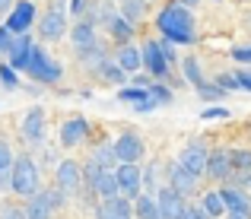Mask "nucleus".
<instances>
[{
    "label": "nucleus",
    "mask_w": 251,
    "mask_h": 219,
    "mask_svg": "<svg viewBox=\"0 0 251 219\" xmlns=\"http://www.w3.org/2000/svg\"><path fill=\"white\" fill-rule=\"evenodd\" d=\"M156 25H159V32L166 35V42H172V45H194L197 42L194 16H191V10L181 6V3L162 6L159 16H156Z\"/></svg>",
    "instance_id": "f257e3e1"
},
{
    "label": "nucleus",
    "mask_w": 251,
    "mask_h": 219,
    "mask_svg": "<svg viewBox=\"0 0 251 219\" xmlns=\"http://www.w3.org/2000/svg\"><path fill=\"white\" fill-rule=\"evenodd\" d=\"M10 191L19 197H25V200H32V197L42 191V175H38V165L32 156H19L16 162H13L10 169Z\"/></svg>",
    "instance_id": "f03ea898"
},
{
    "label": "nucleus",
    "mask_w": 251,
    "mask_h": 219,
    "mask_svg": "<svg viewBox=\"0 0 251 219\" xmlns=\"http://www.w3.org/2000/svg\"><path fill=\"white\" fill-rule=\"evenodd\" d=\"M25 73H29L35 83H57V79L64 76L61 64H57L45 48H38V45L32 48V54H29V67H25Z\"/></svg>",
    "instance_id": "7ed1b4c3"
},
{
    "label": "nucleus",
    "mask_w": 251,
    "mask_h": 219,
    "mask_svg": "<svg viewBox=\"0 0 251 219\" xmlns=\"http://www.w3.org/2000/svg\"><path fill=\"white\" fill-rule=\"evenodd\" d=\"M61 203H64L61 191H57V188H45V191H38V194L29 200V207H25V219H51L57 213Z\"/></svg>",
    "instance_id": "20e7f679"
},
{
    "label": "nucleus",
    "mask_w": 251,
    "mask_h": 219,
    "mask_svg": "<svg viewBox=\"0 0 251 219\" xmlns=\"http://www.w3.org/2000/svg\"><path fill=\"white\" fill-rule=\"evenodd\" d=\"M54 188L61 191L64 197L80 194V191H83V169H80V162H74V159H64V162L54 169Z\"/></svg>",
    "instance_id": "39448f33"
},
{
    "label": "nucleus",
    "mask_w": 251,
    "mask_h": 219,
    "mask_svg": "<svg viewBox=\"0 0 251 219\" xmlns=\"http://www.w3.org/2000/svg\"><path fill=\"white\" fill-rule=\"evenodd\" d=\"M156 203H159L162 219H188L191 207H188V200H184V194H178L169 184H162V188L156 191Z\"/></svg>",
    "instance_id": "423d86ee"
},
{
    "label": "nucleus",
    "mask_w": 251,
    "mask_h": 219,
    "mask_svg": "<svg viewBox=\"0 0 251 219\" xmlns=\"http://www.w3.org/2000/svg\"><path fill=\"white\" fill-rule=\"evenodd\" d=\"M143 152H147V143H143L140 134H134V130H124V134L115 137V156H118V162L137 165V162L143 159Z\"/></svg>",
    "instance_id": "0eeeda50"
},
{
    "label": "nucleus",
    "mask_w": 251,
    "mask_h": 219,
    "mask_svg": "<svg viewBox=\"0 0 251 219\" xmlns=\"http://www.w3.org/2000/svg\"><path fill=\"white\" fill-rule=\"evenodd\" d=\"M45 130H48V118H45V108H42V105H35V108L25 111L23 124H19V134H23L25 143L38 146V143L45 140Z\"/></svg>",
    "instance_id": "6e6552de"
},
{
    "label": "nucleus",
    "mask_w": 251,
    "mask_h": 219,
    "mask_svg": "<svg viewBox=\"0 0 251 219\" xmlns=\"http://www.w3.org/2000/svg\"><path fill=\"white\" fill-rule=\"evenodd\" d=\"M115 175H118V188H121V197H127V200L134 203L137 197L143 194V171L137 169V165L121 162V165L115 169Z\"/></svg>",
    "instance_id": "1a4fd4ad"
},
{
    "label": "nucleus",
    "mask_w": 251,
    "mask_h": 219,
    "mask_svg": "<svg viewBox=\"0 0 251 219\" xmlns=\"http://www.w3.org/2000/svg\"><path fill=\"white\" fill-rule=\"evenodd\" d=\"M207 159H210V149H207V146H203L201 140H191V143L181 149L178 162H181L194 178H201V175H207Z\"/></svg>",
    "instance_id": "9d476101"
},
{
    "label": "nucleus",
    "mask_w": 251,
    "mask_h": 219,
    "mask_svg": "<svg viewBox=\"0 0 251 219\" xmlns=\"http://www.w3.org/2000/svg\"><path fill=\"white\" fill-rule=\"evenodd\" d=\"M32 23H35V3H32V0H16V6L10 10V16H6L3 25L13 35H23V32L32 29Z\"/></svg>",
    "instance_id": "9b49d317"
},
{
    "label": "nucleus",
    "mask_w": 251,
    "mask_h": 219,
    "mask_svg": "<svg viewBox=\"0 0 251 219\" xmlns=\"http://www.w3.org/2000/svg\"><path fill=\"white\" fill-rule=\"evenodd\" d=\"M32 35H13V42H10V48H6V64H10L13 70H25L29 67V54H32Z\"/></svg>",
    "instance_id": "f8f14e48"
},
{
    "label": "nucleus",
    "mask_w": 251,
    "mask_h": 219,
    "mask_svg": "<svg viewBox=\"0 0 251 219\" xmlns=\"http://www.w3.org/2000/svg\"><path fill=\"white\" fill-rule=\"evenodd\" d=\"M38 35L45 42H61L67 35V13H57V10H48L38 23Z\"/></svg>",
    "instance_id": "ddd939ff"
},
{
    "label": "nucleus",
    "mask_w": 251,
    "mask_h": 219,
    "mask_svg": "<svg viewBox=\"0 0 251 219\" xmlns=\"http://www.w3.org/2000/svg\"><path fill=\"white\" fill-rule=\"evenodd\" d=\"M166 178H169V188H175L178 194H184V197H188V194H194V191H197V178L191 175V171L184 169V165L178 162V159L166 165Z\"/></svg>",
    "instance_id": "4468645a"
},
{
    "label": "nucleus",
    "mask_w": 251,
    "mask_h": 219,
    "mask_svg": "<svg viewBox=\"0 0 251 219\" xmlns=\"http://www.w3.org/2000/svg\"><path fill=\"white\" fill-rule=\"evenodd\" d=\"M140 54H143V67H147L150 76H156V79H166L169 76V64H166V57H162V48H159V42H147L140 48Z\"/></svg>",
    "instance_id": "2eb2a0df"
},
{
    "label": "nucleus",
    "mask_w": 251,
    "mask_h": 219,
    "mask_svg": "<svg viewBox=\"0 0 251 219\" xmlns=\"http://www.w3.org/2000/svg\"><path fill=\"white\" fill-rule=\"evenodd\" d=\"M96 219H134V203L121 194L111 200H102L96 207Z\"/></svg>",
    "instance_id": "dca6fc26"
},
{
    "label": "nucleus",
    "mask_w": 251,
    "mask_h": 219,
    "mask_svg": "<svg viewBox=\"0 0 251 219\" xmlns=\"http://www.w3.org/2000/svg\"><path fill=\"white\" fill-rule=\"evenodd\" d=\"M86 137H89V121L86 118H70V121L61 124V146H67V149L80 146Z\"/></svg>",
    "instance_id": "f3484780"
},
{
    "label": "nucleus",
    "mask_w": 251,
    "mask_h": 219,
    "mask_svg": "<svg viewBox=\"0 0 251 219\" xmlns=\"http://www.w3.org/2000/svg\"><path fill=\"white\" fill-rule=\"evenodd\" d=\"M220 197H223V203H226V213L229 216H245V219H251V200L242 194L239 188H220Z\"/></svg>",
    "instance_id": "a211bd4d"
},
{
    "label": "nucleus",
    "mask_w": 251,
    "mask_h": 219,
    "mask_svg": "<svg viewBox=\"0 0 251 219\" xmlns=\"http://www.w3.org/2000/svg\"><path fill=\"white\" fill-rule=\"evenodd\" d=\"M207 175L213 178V181H226L229 175H232V159H229V149H213L207 159Z\"/></svg>",
    "instance_id": "6ab92c4d"
},
{
    "label": "nucleus",
    "mask_w": 251,
    "mask_h": 219,
    "mask_svg": "<svg viewBox=\"0 0 251 219\" xmlns=\"http://www.w3.org/2000/svg\"><path fill=\"white\" fill-rule=\"evenodd\" d=\"M115 64L121 67L127 76H134L137 70L143 67V54H140V48H134V45H121V48L115 51Z\"/></svg>",
    "instance_id": "aec40b11"
},
{
    "label": "nucleus",
    "mask_w": 251,
    "mask_h": 219,
    "mask_svg": "<svg viewBox=\"0 0 251 219\" xmlns=\"http://www.w3.org/2000/svg\"><path fill=\"white\" fill-rule=\"evenodd\" d=\"M92 194L102 197V200H111V197L121 194V188H118V175L115 169H102V175L96 178V184H92Z\"/></svg>",
    "instance_id": "412c9836"
},
{
    "label": "nucleus",
    "mask_w": 251,
    "mask_h": 219,
    "mask_svg": "<svg viewBox=\"0 0 251 219\" xmlns=\"http://www.w3.org/2000/svg\"><path fill=\"white\" fill-rule=\"evenodd\" d=\"M70 42H74V48L76 51H86V48H92V45L99 42V35H96V25L92 23H86V19H80V23L70 29Z\"/></svg>",
    "instance_id": "4be33fe9"
},
{
    "label": "nucleus",
    "mask_w": 251,
    "mask_h": 219,
    "mask_svg": "<svg viewBox=\"0 0 251 219\" xmlns=\"http://www.w3.org/2000/svg\"><path fill=\"white\" fill-rule=\"evenodd\" d=\"M105 29H108L111 42H115L118 48H121V45H130V38H134V23H127V19H124L121 13H118V16H111Z\"/></svg>",
    "instance_id": "5701e85b"
},
{
    "label": "nucleus",
    "mask_w": 251,
    "mask_h": 219,
    "mask_svg": "<svg viewBox=\"0 0 251 219\" xmlns=\"http://www.w3.org/2000/svg\"><path fill=\"white\" fill-rule=\"evenodd\" d=\"M76 54H80V64H83L86 70H92V73H99V70H102V64H105V61H111L102 42H96L92 48H86V51H76Z\"/></svg>",
    "instance_id": "b1692460"
},
{
    "label": "nucleus",
    "mask_w": 251,
    "mask_h": 219,
    "mask_svg": "<svg viewBox=\"0 0 251 219\" xmlns=\"http://www.w3.org/2000/svg\"><path fill=\"white\" fill-rule=\"evenodd\" d=\"M118 3V13H121L127 23H140L150 10V0H115Z\"/></svg>",
    "instance_id": "393cba45"
},
{
    "label": "nucleus",
    "mask_w": 251,
    "mask_h": 219,
    "mask_svg": "<svg viewBox=\"0 0 251 219\" xmlns=\"http://www.w3.org/2000/svg\"><path fill=\"white\" fill-rule=\"evenodd\" d=\"M134 216L137 219H162L156 197L153 194H140V197H137V200H134Z\"/></svg>",
    "instance_id": "a878e982"
},
{
    "label": "nucleus",
    "mask_w": 251,
    "mask_h": 219,
    "mask_svg": "<svg viewBox=\"0 0 251 219\" xmlns=\"http://www.w3.org/2000/svg\"><path fill=\"white\" fill-rule=\"evenodd\" d=\"M203 213H207L210 219H223V216H229L226 213V203H223V197H220V191H210V194H203Z\"/></svg>",
    "instance_id": "bb28decb"
},
{
    "label": "nucleus",
    "mask_w": 251,
    "mask_h": 219,
    "mask_svg": "<svg viewBox=\"0 0 251 219\" xmlns=\"http://www.w3.org/2000/svg\"><path fill=\"white\" fill-rule=\"evenodd\" d=\"M92 162H99L102 169H118V156H115V143H102L96 146V152H92Z\"/></svg>",
    "instance_id": "cd10ccee"
},
{
    "label": "nucleus",
    "mask_w": 251,
    "mask_h": 219,
    "mask_svg": "<svg viewBox=\"0 0 251 219\" xmlns=\"http://www.w3.org/2000/svg\"><path fill=\"white\" fill-rule=\"evenodd\" d=\"M181 70H184V79H188L194 89L203 83V67H201V61H197V57H184V61H181Z\"/></svg>",
    "instance_id": "c85d7f7f"
},
{
    "label": "nucleus",
    "mask_w": 251,
    "mask_h": 219,
    "mask_svg": "<svg viewBox=\"0 0 251 219\" xmlns=\"http://www.w3.org/2000/svg\"><path fill=\"white\" fill-rule=\"evenodd\" d=\"M99 76H102V79H108V83H115V86H124V83H127V73H124V70H121V67L115 64V57L102 64V70H99Z\"/></svg>",
    "instance_id": "c756f323"
},
{
    "label": "nucleus",
    "mask_w": 251,
    "mask_h": 219,
    "mask_svg": "<svg viewBox=\"0 0 251 219\" xmlns=\"http://www.w3.org/2000/svg\"><path fill=\"white\" fill-rule=\"evenodd\" d=\"M229 159H232V171H251V149H229Z\"/></svg>",
    "instance_id": "7c9ffc66"
},
{
    "label": "nucleus",
    "mask_w": 251,
    "mask_h": 219,
    "mask_svg": "<svg viewBox=\"0 0 251 219\" xmlns=\"http://www.w3.org/2000/svg\"><path fill=\"white\" fill-rule=\"evenodd\" d=\"M118 98H121V102H130V105H140V102L150 98V89H137V86H130V89L118 92Z\"/></svg>",
    "instance_id": "2f4dec72"
},
{
    "label": "nucleus",
    "mask_w": 251,
    "mask_h": 219,
    "mask_svg": "<svg viewBox=\"0 0 251 219\" xmlns=\"http://www.w3.org/2000/svg\"><path fill=\"white\" fill-rule=\"evenodd\" d=\"M143 188H147V194H153L156 188H162V184H159V165H156V162H150L147 171H143Z\"/></svg>",
    "instance_id": "473e14b6"
},
{
    "label": "nucleus",
    "mask_w": 251,
    "mask_h": 219,
    "mask_svg": "<svg viewBox=\"0 0 251 219\" xmlns=\"http://www.w3.org/2000/svg\"><path fill=\"white\" fill-rule=\"evenodd\" d=\"M197 96H201V98H207V102H213V98H223L226 92H223L216 83H207V79H203V83L197 86Z\"/></svg>",
    "instance_id": "72a5a7b5"
},
{
    "label": "nucleus",
    "mask_w": 251,
    "mask_h": 219,
    "mask_svg": "<svg viewBox=\"0 0 251 219\" xmlns=\"http://www.w3.org/2000/svg\"><path fill=\"white\" fill-rule=\"evenodd\" d=\"M0 83H3L6 89H19V76L10 64H0Z\"/></svg>",
    "instance_id": "f704fd0d"
},
{
    "label": "nucleus",
    "mask_w": 251,
    "mask_h": 219,
    "mask_svg": "<svg viewBox=\"0 0 251 219\" xmlns=\"http://www.w3.org/2000/svg\"><path fill=\"white\" fill-rule=\"evenodd\" d=\"M229 115H232V111H229L226 105H210L207 111H201V118H203V121H220V118H223V121H226Z\"/></svg>",
    "instance_id": "c9c22d12"
},
{
    "label": "nucleus",
    "mask_w": 251,
    "mask_h": 219,
    "mask_svg": "<svg viewBox=\"0 0 251 219\" xmlns=\"http://www.w3.org/2000/svg\"><path fill=\"white\" fill-rule=\"evenodd\" d=\"M13 162H16V156H13L10 143L0 140V171H10V169H13Z\"/></svg>",
    "instance_id": "e433bc0d"
},
{
    "label": "nucleus",
    "mask_w": 251,
    "mask_h": 219,
    "mask_svg": "<svg viewBox=\"0 0 251 219\" xmlns=\"http://www.w3.org/2000/svg\"><path fill=\"white\" fill-rule=\"evenodd\" d=\"M216 86H220L223 92H232V89H239V79H235V73H216V79H213Z\"/></svg>",
    "instance_id": "4c0bfd02"
},
{
    "label": "nucleus",
    "mask_w": 251,
    "mask_h": 219,
    "mask_svg": "<svg viewBox=\"0 0 251 219\" xmlns=\"http://www.w3.org/2000/svg\"><path fill=\"white\" fill-rule=\"evenodd\" d=\"M159 48H162V57H166V64H169V67L181 64V61H178V54H175V45H172V42H159Z\"/></svg>",
    "instance_id": "58836bf2"
},
{
    "label": "nucleus",
    "mask_w": 251,
    "mask_h": 219,
    "mask_svg": "<svg viewBox=\"0 0 251 219\" xmlns=\"http://www.w3.org/2000/svg\"><path fill=\"white\" fill-rule=\"evenodd\" d=\"M232 61L251 64V45H239V48H232Z\"/></svg>",
    "instance_id": "ea45409f"
},
{
    "label": "nucleus",
    "mask_w": 251,
    "mask_h": 219,
    "mask_svg": "<svg viewBox=\"0 0 251 219\" xmlns=\"http://www.w3.org/2000/svg\"><path fill=\"white\" fill-rule=\"evenodd\" d=\"M13 42V32L6 29V25H0V54H6V48H10Z\"/></svg>",
    "instance_id": "a19ab883"
},
{
    "label": "nucleus",
    "mask_w": 251,
    "mask_h": 219,
    "mask_svg": "<svg viewBox=\"0 0 251 219\" xmlns=\"http://www.w3.org/2000/svg\"><path fill=\"white\" fill-rule=\"evenodd\" d=\"M235 79H239V89L251 92V70H239V73H235Z\"/></svg>",
    "instance_id": "79ce46f5"
},
{
    "label": "nucleus",
    "mask_w": 251,
    "mask_h": 219,
    "mask_svg": "<svg viewBox=\"0 0 251 219\" xmlns=\"http://www.w3.org/2000/svg\"><path fill=\"white\" fill-rule=\"evenodd\" d=\"M0 219H25V210H16V207H6L3 213H0Z\"/></svg>",
    "instance_id": "37998d69"
},
{
    "label": "nucleus",
    "mask_w": 251,
    "mask_h": 219,
    "mask_svg": "<svg viewBox=\"0 0 251 219\" xmlns=\"http://www.w3.org/2000/svg\"><path fill=\"white\" fill-rule=\"evenodd\" d=\"M16 6V0H0V19L3 16H10V10Z\"/></svg>",
    "instance_id": "c03bdc74"
},
{
    "label": "nucleus",
    "mask_w": 251,
    "mask_h": 219,
    "mask_svg": "<svg viewBox=\"0 0 251 219\" xmlns=\"http://www.w3.org/2000/svg\"><path fill=\"white\" fill-rule=\"evenodd\" d=\"M10 188V171H0V191Z\"/></svg>",
    "instance_id": "a18cd8bd"
},
{
    "label": "nucleus",
    "mask_w": 251,
    "mask_h": 219,
    "mask_svg": "<svg viewBox=\"0 0 251 219\" xmlns=\"http://www.w3.org/2000/svg\"><path fill=\"white\" fill-rule=\"evenodd\" d=\"M172 3H181V6H188V10H191V6H197L201 0H172Z\"/></svg>",
    "instance_id": "49530a36"
},
{
    "label": "nucleus",
    "mask_w": 251,
    "mask_h": 219,
    "mask_svg": "<svg viewBox=\"0 0 251 219\" xmlns=\"http://www.w3.org/2000/svg\"><path fill=\"white\" fill-rule=\"evenodd\" d=\"M242 184H245V188H251V171H245V175H242Z\"/></svg>",
    "instance_id": "de8ad7c7"
},
{
    "label": "nucleus",
    "mask_w": 251,
    "mask_h": 219,
    "mask_svg": "<svg viewBox=\"0 0 251 219\" xmlns=\"http://www.w3.org/2000/svg\"><path fill=\"white\" fill-rule=\"evenodd\" d=\"M245 23H248V25H251V10H248V13H245Z\"/></svg>",
    "instance_id": "09e8293b"
},
{
    "label": "nucleus",
    "mask_w": 251,
    "mask_h": 219,
    "mask_svg": "<svg viewBox=\"0 0 251 219\" xmlns=\"http://www.w3.org/2000/svg\"><path fill=\"white\" fill-rule=\"evenodd\" d=\"M226 219H245V216H226Z\"/></svg>",
    "instance_id": "8fccbe9b"
},
{
    "label": "nucleus",
    "mask_w": 251,
    "mask_h": 219,
    "mask_svg": "<svg viewBox=\"0 0 251 219\" xmlns=\"http://www.w3.org/2000/svg\"><path fill=\"white\" fill-rule=\"evenodd\" d=\"M213 3H220V0H213Z\"/></svg>",
    "instance_id": "3c124183"
}]
</instances>
